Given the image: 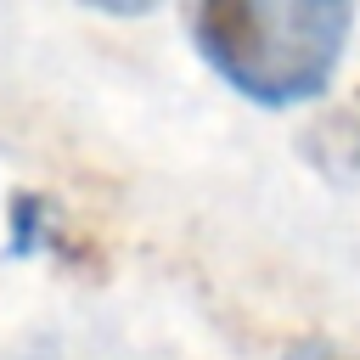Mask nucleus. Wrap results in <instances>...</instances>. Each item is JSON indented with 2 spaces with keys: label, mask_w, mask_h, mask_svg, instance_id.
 Instances as JSON below:
<instances>
[{
  "label": "nucleus",
  "mask_w": 360,
  "mask_h": 360,
  "mask_svg": "<svg viewBox=\"0 0 360 360\" xmlns=\"http://www.w3.org/2000/svg\"><path fill=\"white\" fill-rule=\"evenodd\" d=\"M360 0H191V45L208 73L264 112L309 107L332 90Z\"/></svg>",
  "instance_id": "obj_1"
},
{
  "label": "nucleus",
  "mask_w": 360,
  "mask_h": 360,
  "mask_svg": "<svg viewBox=\"0 0 360 360\" xmlns=\"http://www.w3.org/2000/svg\"><path fill=\"white\" fill-rule=\"evenodd\" d=\"M56 242H68V231H62V214L51 208V197L17 191L11 197V253L28 259V253H45Z\"/></svg>",
  "instance_id": "obj_2"
},
{
  "label": "nucleus",
  "mask_w": 360,
  "mask_h": 360,
  "mask_svg": "<svg viewBox=\"0 0 360 360\" xmlns=\"http://www.w3.org/2000/svg\"><path fill=\"white\" fill-rule=\"evenodd\" d=\"M281 360H360V349H349L338 338H298Z\"/></svg>",
  "instance_id": "obj_3"
},
{
  "label": "nucleus",
  "mask_w": 360,
  "mask_h": 360,
  "mask_svg": "<svg viewBox=\"0 0 360 360\" xmlns=\"http://www.w3.org/2000/svg\"><path fill=\"white\" fill-rule=\"evenodd\" d=\"M79 6H90V11H101V17H146L158 0H79Z\"/></svg>",
  "instance_id": "obj_4"
}]
</instances>
